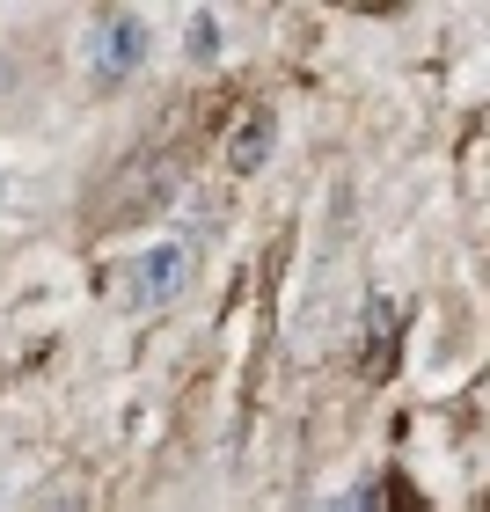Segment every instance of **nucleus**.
Segmentation results:
<instances>
[{
  "mask_svg": "<svg viewBox=\"0 0 490 512\" xmlns=\"http://www.w3.org/2000/svg\"><path fill=\"white\" fill-rule=\"evenodd\" d=\"M191 271H198L191 242H154V249H139L132 264L118 271V278H125V308H139V315L169 308V300H183V286H191Z\"/></svg>",
  "mask_w": 490,
  "mask_h": 512,
  "instance_id": "2",
  "label": "nucleus"
},
{
  "mask_svg": "<svg viewBox=\"0 0 490 512\" xmlns=\"http://www.w3.org/2000/svg\"><path fill=\"white\" fill-rule=\"evenodd\" d=\"M381 512H432V505H425V491H417L403 469H395V476H381Z\"/></svg>",
  "mask_w": 490,
  "mask_h": 512,
  "instance_id": "5",
  "label": "nucleus"
},
{
  "mask_svg": "<svg viewBox=\"0 0 490 512\" xmlns=\"http://www.w3.org/2000/svg\"><path fill=\"white\" fill-rule=\"evenodd\" d=\"M315 512H381V483H359V491H337V498H322Z\"/></svg>",
  "mask_w": 490,
  "mask_h": 512,
  "instance_id": "6",
  "label": "nucleus"
},
{
  "mask_svg": "<svg viewBox=\"0 0 490 512\" xmlns=\"http://www.w3.org/2000/svg\"><path fill=\"white\" fill-rule=\"evenodd\" d=\"M271 139H278V118H271V110H264V103L242 110L235 139H227V169H235V176H256V169L271 161Z\"/></svg>",
  "mask_w": 490,
  "mask_h": 512,
  "instance_id": "3",
  "label": "nucleus"
},
{
  "mask_svg": "<svg viewBox=\"0 0 490 512\" xmlns=\"http://www.w3.org/2000/svg\"><path fill=\"white\" fill-rule=\"evenodd\" d=\"M88 74H96V88H118L132 81L139 66H147V22L125 15V8H103L96 22H88V44H81Z\"/></svg>",
  "mask_w": 490,
  "mask_h": 512,
  "instance_id": "1",
  "label": "nucleus"
},
{
  "mask_svg": "<svg viewBox=\"0 0 490 512\" xmlns=\"http://www.w3.org/2000/svg\"><path fill=\"white\" fill-rule=\"evenodd\" d=\"M183 52H191V59H213L220 52V15H183Z\"/></svg>",
  "mask_w": 490,
  "mask_h": 512,
  "instance_id": "4",
  "label": "nucleus"
}]
</instances>
